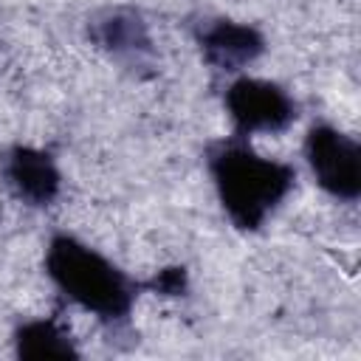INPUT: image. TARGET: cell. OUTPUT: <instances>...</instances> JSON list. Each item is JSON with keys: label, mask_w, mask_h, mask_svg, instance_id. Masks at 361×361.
Returning <instances> with one entry per match:
<instances>
[{"label": "cell", "mask_w": 361, "mask_h": 361, "mask_svg": "<svg viewBox=\"0 0 361 361\" xmlns=\"http://www.w3.org/2000/svg\"><path fill=\"white\" fill-rule=\"evenodd\" d=\"M195 42H197L203 59L214 71H226V73L245 68L265 51V37L254 25L234 23L228 17L200 23L195 31Z\"/></svg>", "instance_id": "8992f818"}, {"label": "cell", "mask_w": 361, "mask_h": 361, "mask_svg": "<svg viewBox=\"0 0 361 361\" xmlns=\"http://www.w3.org/2000/svg\"><path fill=\"white\" fill-rule=\"evenodd\" d=\"M0 172L8 189L28 206H51L62 189V175L48 149L17 144L3 152Z\"/></svg>", "instance_id": "5b68a950"}, {"label": "cell", "mask_w": 361, "mask_h": 361, "mask_svg": "<svg viewBox=\"0 0 361 361\" xmlns=\"http://www.w3.org/2000/svg\"><path fill=\"white\" fill-rule=\"evenodd\" d=\"M223 104L234 124V133L245 138L251 133H282L299 116L296 102L282 85L254 76L234 79L226 87Z\"/></svg>", "instance_id": "277c9868"}, {"label": "cell", "mask_w": 361, "mask_h": 361, "mask_svg": "<svg viewBox=\"0 0 361 361\" xmlns=\"http://www.w3.org/2000/svg\"><path fill=\"white\" fill-rule=\"evenodd\" d=\"M45 274L62 296L107 324L124 322L141 290V285L104 254L65 231L54 234L45 248Z\"/></svg>", "instance_id": "7a4b0ae2"}, {"label": "cell", "mask_w": 361, "mask_h": 361, "mask_svg": "<svg viewBox=\"0 0 361 361\" xmlns=\"http://www.w3.org/2000/svg\"><path fill=\"white\" fill-rule=\"evenodd\" d=\"M90 37L99 48L110 51L116 59H127V62H135V65H141V59H147L152 54L147 25L130 8L104 11L99 20L90 23Z\"/></svg>", "instance_id": "52a82bcc"}, {"label": "cell", "mask_w": 361, "mask_h": 361, "mask_svg": "<svg viewBox=\"0 0 361 361\" xmlns=\"http://www.w3.org/2000/svg\"><path fill=\"white\" fill-rule=\"evenodd\" d=\"M305 161L316 183L336 200L353 203L361 195V147L333 124H313L305 135Z\"/></svg>", "instance_id": "3957f363"}, {"label": "cell", "mask_w": 361, "mask_h": 361, "mask_svg": "<svg viewBox=\"0 0 361 361\" xmlns=\"http://www.w3.org/2000/svg\"><path fill=\"white\" fill-rule=\"evenodd\" d=\"M14 353L20 358H79L71 333L59 319H31L14 330Z\"/></svg>", "instance_id": "ba28073f"}, {"label": "cell", "mask_w": 361, "mask_h": 361, "mask_svg": "<svg viewBox=\"0 0 361 361\" xmlns=\"http://www.w3.org/2000/svg\"><path fill=\"white\" fill-rule=\"evenodd\" d=\"M206 166L226 217L240 231H259L296 183L293 164L259 155L237 133L206 147Z\"/></svg>", "instance_id": "6da1fadb"}, {"label": "cell", "mask_w": 361, "mask_h": 361, "mask_svg": "<svg viewBox=\"0 0 361 361\" xmlns=\"http://www.w3.org/2000/svg\"><path fill=\"white\" fill-rule=\"evenodd\" d=\"M141 288L152 290V293H164V296H183L186 288H189V276H186V268L172 265V268L158 271L152 279L141 282Z\"/></svg>", "instance_id": "9c48e42d"}]
</instances>
